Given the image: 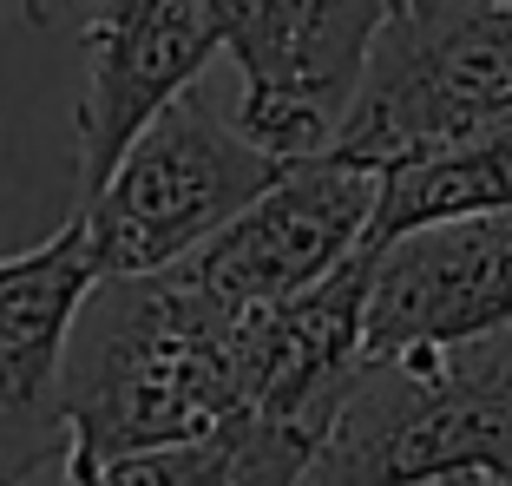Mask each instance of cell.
<instances>
[{
	"label": "cell",
	"instance_id": "8",
	"mask_svg": "<svg viewBox=\"0 0 512 486\" xmlns=\"http://www.w3.org/2000/svg\"><path fill=\"white\" fill-rule=\"evenodd\" d=\"M92 283L99 263L79 217L0 257V486H27L46 460H66L60 355Z\"/></svg>",
	"mask_w": 512,
	"mask_h": 486
},
{
	"label": "cell",
	"instance_id": "3",
	"mask_svg": "<svg viewBox=\"0 0 512 486\" xmlns=\"http://www.w3.org/2000/svg\"><path fill=\"white\" fill-rule=\"evenodd\" d=\"M289 158H270L237 119L211 106V92L184 86L132 132L112 171L79 198L86 250L99 276H138L191 257L217 224L243 211Z\"/></svg>",
	"mask_w": 512,
	"mask_h": 486
},
{
	"label": "cell",
	"instance_id": "10",
	"mask_svg": "<svg viewBox=\"0 0 512 486\" xmlns=\"http://www.w3.org/2000/svg\"><path fill=\"white\" fill-rule=\"evenodd\" d=\"M512 211V132L460 138L440 152H414L375 171V211H368L362 250L447 217H486Z\"/></svg>",
	"mask_w": 512,
	"mask_h": 486
},
{
	"label": "cell",
	"instance_id": "2",
	"mask_svg": "<svg viewBox=\"0 0 512 486\" xmlns=\"http://www.w3.org/2000/svg\"><path fill=\"white\" fill-rule=\"evenodd\" d=\"M512 486V322L453 349L362 355L296 486Z\"/></svg>",
	"mask_w": 512,
	"mask_h": 486
},
{
	"label": "cell",
	"instance_id": "4",
	"mask_svg": "<svg viewBox=\"0 0 512 486\" xmlns=\"http://www.w3.org/2000/svg\"><path fill=\"white\" fill-rule=\"evenodd\" d=\"M486 132H512V0H473L434 20L394 14L368 46L329 152L381 171Z\"/></svg>",
	"mask_w": 512,
	"mask_h": 486
},
{
	"label": "cell",
	"instance_id": "7",
	"mask_svg": "<svg viewBox=\"0 0 512 486\" xmlns=\"http://www.w3.org/2000/svg\"><path fill=\"white\" fill-rule=\"evenodd\" d=\"M512 322V211L421 224L368 250L362 355L453 349Z\"/></svg>",
	"mask_w": 512,
	"mask_h": 486
},
{
	"label": "cell",
	"instance_id": "12",
	"mask_svg": "<svg viewBox=\"0 0 512 486\" xmlns=\"http://www.w3.org/2000/svg\"><path fill=\"white\" fill-rule=\"evenodd\" d=\"M453 7H473V0H401V14H414V20H434V14H453Z\"/></svg>",
	"mask_w": 512,
	"mask_h": 486
},
{
	"label": "cell",
	"instance_id": "9",
	"mask_svg": "<svg viewBox=\"0 0 512 486\" xmlns=\"http://www.w3.org/2000/svg\"><path fill=\"white\" fill-rule=\"evenodd\" d=\"M86 99H79V198L112 171L151 112L204 79L224 53L204 0H86Z\"/></svg>",
	"mask_w": 512,
	"mask_h": 486
},
{
	"label": "cell",
	"instance_id": "6",
	"mask_svg": "<svg viewBox=\"0 0 512 486\" xmlns=\"http://www.w3.org/2000/svg\"><path fill=\"white\" fill-rule=\"evenodd\" d=\"M368 211H375V165H355L342 152H309L289 158L230 224H217L178 263L217 303L263 309L322 283L342 257H355Z\"/></svg>",
	"mask_w": 512,
	"mask_h": 486
},
{
	"label": "cell",
	"instance_id": "14",
	"mask_svg": "<svg viewBox=\"0 0 512 486\" xmlns=\"http://www.w3.org/2000/svg\"><path fill=\"white\" fill-rule=\"evenodd\" d=\"M447 486H473V480H447Z\"/></svg>",
	"mask_w": 512,
	"mask_h": 486
},
{
	"label": "cell",
	"instance_id": "13",
	"mask_svg": "<svg viewBox=\"0 0 512 486\" xmlns=\"http://www.w3.org/2000/svg\"><path fill=\"white\" fill-rule=\"evenodd\" d=\"M27 14H33V20H46V7H40V0H27Z\"/></svg>",
	"mask_w": 512,
	"mask_h": 486
},
{
	"label": "cell",
	"instance_id": "11",
	"mask_svg": "<svg viewBox=\"0 0 512 486\" xmlns=\"http://www.w3.org/2000/svg\"><path fill=\"white\" fill-rule=\"evenodd\" d=\"M237 480V447L191 441V447H151V454H119L99 467H73L66 486H230Z\"/></svg>",
	"mask_w": 512,
	"mask_h": 486
},
{
	"label": "cell",
	"instance_id": "5",
	"mask_svg": "<svg viewBox=\"0 0 512 486\" xmlns=\"http://www.w3.org/2000/svg\"><path fill=\"white\" fill-rule=\"evenodd\" d=\"M243 73L237 132L270 158L329 152L375 33L401 0H204Z\"/></svg>",
	"mask_w": 512,
	"mask_h": 486
},
{
	"label": "cell",
	"instance_id": "1",
	"mask_svg": "<svg viewBox=\"0 0 512 486\" xmlns=\"http://www.w3.org/2000/svg\"><path fill=\"white\" fill-rule=\"evenodd\" d=\"M60 421L66 473L237 434L243 309L217 303L184 263L99 276L60 355Z\"/></svg>",
	"mask_w": 512,
	"mask_h": 486
}]
</instances>
